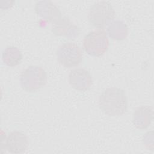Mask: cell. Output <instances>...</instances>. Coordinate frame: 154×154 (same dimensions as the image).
I'll use <instances>...</instances> for the list:
<instances>
[{
    "label": "cell",
    "mask_w": 154,
    "mask_h": 154,
    "mask_svg": "<svg viewBox=\"0 0 154 154\" xmlns=\"http://www.w3.org/2000/svg\"><path fill=\"white\" fill-rule=\"evenodd\" d=\"M52 32L55 35L64 36L70 39H74L78 36L79 29L69 19L63 17L60 21L53 25Z\"/></svg>",
    "instance_id": "9c48e42d"
},
{
    "label": "cell",
    "mask_w": 154,
    "mask_h": 154,
    "mask_svg": "<svg viewBox=\"0 0 154 154\" xmlns=\"http://www.w3.org/2000/svg\"><path fill=\"white\" fill-rule=\"evenodd\" d=\"M58 61L67 68L78 66L82 58V52L80 47L75 43L67 42L60 45L56 51Z\"/></svg>",
    "instance_id": "5b68a950"
},
{
    "label": "cell",
    "mask_w": 154,
    "mask_h": 154,
    "mask_svg": "<svg viewBox=\"0 0 154 154\" xmlns=\"http://www.w3.org/2000/svg\"><path fill=\"white\" fill-rule=\"evenodd\" d=\"M109 40L103 29H95L89 32L83 40V48L90 55L100 57L108 50Z\"/></svg>",
    "instance_id": "277c9868"
},
{
    "label": "cell",
    "mask_w": 154,
    "mask_h": 154,
    "mask_svg": "<svg viewBox=\"0 0 154 154\" xmlns=\"http://www.w3.org/2000/svg\"><path fill=\"white\" fill-rule=\"evenodd\" d=\"M47 79V74L43 68L38 66H30L21 73L20 84L25 91L35 92L46 85Z\"/></svg>",
    "instance_id": "3957f363"
},
{
    "label": "cell",
    "mask_w": 154,
    "mask_h": 154,
    "mask_svg": "<svg viewBox=\"0 0 154 154\" xmlns=\"http://www.w3.org/2000/svg\"><path fill=\"white\" fill-rule=\"evenodd\" d=\"M34 8L39 16L54 25L63 18L59 8L51 1H39L36 2Z\"/></svg>",
    "instance_id": "8992f818"
},
{
    "label": "cell",
    "mask_w": 154,
    "mask_h": 154,
    "mask_svg": "<svg viewBox=\"0 0 154 154\" xmlns=\"http://www.w3.org/2000/svg\"><path fill=\"white\" fill-rule=\"evenodd\" d=\"M107 32L112 39L122 40L125 39L128 35V27L123 21L115 20L109 25Z\"/></svg>",
    "instance_id": "7c38bea8"
},
{
    "label": "cell",
    "mask_w": 154,
    "mask_h": 154,
    "mask_svg": "<svg viewBox=\"0 0 154 154\" xmlns=\"http://www.w3.org/2000/svg\"><path fill=\"white\" fill-rule=\"evenodd\" d=\"M115 17V11L111 3L107 1H100L90 7L88 19L90 25L97 28H103L109 25Z\"/></svg>",
    "instance_id": "7a4b0ae2"
},
{
    "label": "cell",
    "mask_w": 154,
    "mask_h": 154,
    "mask_svg": "<svg viewBox=\"0 0 154 154\" xmlns=\"http://www.w3.org/2000/svg\"><path fill=\"white\" fill-rule=\"evenodd\" d=\"M70 86L78 91H86L92 85V77L90 72L83 68L72 70L68 76Z\"/></svg>",
    "instance_id": "52a82bcc"
},
{
    "label": "cell",
    "mask_w": 154,
    "mask_h": 154,
    "mask_svg": "<svg viewBox=\"0 0 154 154\" xmlns=\"http://www.w3.org/2000/svg\"><path fill=\"white\" fill-rule=\"evenodd\" d=\"M100 109L105 114L111 116H120L128 109V99L125 91L117 87L104 90L99 97Z\"/></svg>",
    "instance_id": "6da1fadb"
},
{
    "label": "cell",
    "mask_w": 154,
    "mask_h": 154,
    "mask_svg": "<svg viewBox=\"0 0 154 154\" xmlns=\"http://www.w3.org/2000/svg\"><path fill=\"white\" fill-rule=\"evenodd\" d=\"M2 59L7 66L14 67L20 63L22 54L18 48L13 46H8L2 52Z\"/></svg>",
    "instance_id": "8fae6325"
},
{
    "label": "cell",
    "mask_w": 154,
    "mask_h": 154,
    "mask_svg": "<svg viewBox=\"0 0 154 154\" xmlns=\"http://www.w3.org/2000/svg\"><path fill=\"white\" fill-rule=\"evenodd\" d=\"M153 111L150 106H141L134 111L132 115V123L138 129L147 128L152 120Z\"/></svg>",
    "instance_id": "30bf717a"
},
{
    "label": "cell",
    "mask_w": 154,
    "mask_h": 154,
    "mask_svg": "<svg viewBox=\"0 0 154 154\" xmlns=\"http://www.w3.org/2000/svg\"><path fill=\"white\" fill-rule=\"evenodd\" d=\"M28 144V138L25 134L13 131L7 137L5 147L11 153H22L27 149Z\"/></svg>",
    "instance_id": "ba28073f"
}]
</instances>
